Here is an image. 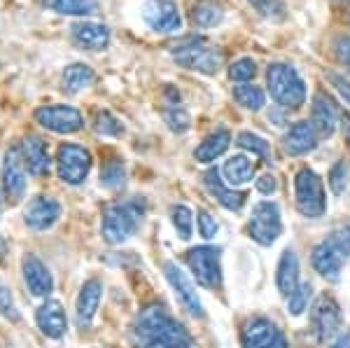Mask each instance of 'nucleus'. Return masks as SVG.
<instances>
[{
	"label": "nucleus",
	"mask_w": 350,
	"mask_h": 348,
	"mask_svg": "<svg viewBox=\"0 0 350 348\" xmlns=\"http://www.w3.org/2000/svg\"><path fill=\"white\" fill-rule=\"evenodd\" d=\"M133 348H191V336L163 306L140 311L131 327Z\"/></svg>",
	"instance_id": "1"
},
{
	"label": "nucleus",
	"mask_w": 350,
	"mask_h": 348,
	"mask_svg": "<svg viewBox=\"0 0 350 348\" xmlns=\"http://www.w3.org/2000/svg\"><path fill=\"white\" fill-rule=\"evenodd\" d=\"M145 201L129 199L120 204H110L103 213V239L110 245H120L126 239H131L145 217Z\"/></svg>",
	"instance_id": "2"
},
{
	"label": "nucleus",
	"mask_w": 350,
	"mask_h": 348,
	"mask_svg": "<svg viewBox=\"0 0 350 348\" xmlns=\"http://www.w3.org/2000/svg\"><path fill=\"white\" fill-rule=\"evenodd\" d=\"M267 87L271 98L287 110H297L306 101V84L301 75L287 64H271L267 70Z\"/></svg>",
	"instance_id": "3"
},
{
	"label": "nucleus",
	"mask_w": 350,
	"mask_h": 348,
	"mask_svg": "<svg viewBox=\"0 0 350 348\" xmlns=\"http://www.w3.org/2000/svg\"><path fill=\"white\" fill-rule=\"evenodd\" d=\"M350 257V227L336 229L313 250V267L320 276L336 283L341 267Z\"/></svg>",
	"instance_id": "4"
},
{
	"label": "nucleus",
	"mask_w": 350,
	"mask_h": 348,
	"mask_svg": "<svg viewBox=\"0 0 350 348\" xmlns=\"http://www.w3.org/2000/svg\"><path fill=\"white\" fill-rule=\"evenodd\" d=\"M295 196H297V211L304 217H320L327 209L325 204V187L318 173L310 168H301L295 178Z\"/></svg>",
	"instance_id": "5"
},
{
	"label": "nucleus",
	"mask_w": 350,
	"mask_h": 348,
	"mask_svg": "<svg viewBox=\"0 0 350 348\" xmlns=\"http://www.w3.org/2000/svg\"><path fill=\"white\" fill-rule=\"evenodd\" d=\"M173 59L180 66H185V68L203 72V75H217L219 68L224 66V54L217 47H211V44H206L203 40L178 47L173 52Z\"/></svg>",
	"instance_id": "6"
},
{
	"label": "nucleus",
	"mask_w": 350,
	"mask_h": 348,
	"mask_svg": "<svg viewBox=\"0 0 350 348\" xmlns=\"http://www.w3.org/2000/svg\"><path fill=\"white\" fill-rule=\"evenodd\" d=\"M56 168H59V178L64 183L80 185L87 180L89 171H92V152L84 150L82 145H61L59 155H56Z\"/></svg>",
	"instance_id": "7"
},
{
	"label": "nucleus",
	"mask_w": 350,
	"mask_h": 348,
	"mask_svg": "<svg viewBox=\"0 0 350 348\" xmlns=\"http://www.w3.org/2000/svg\"><path fill=\"white\" fill-rule=\"evenodd\" d=\"M343 325V318H341V306L336 304L334 297L329 295H323L318 302L310 308V327H313V334L318 341H329L334 339L338 334Z\"/></svg>",
	"instance_id": "8"
},
{
	"label": "nucleus",
	"mask_w": 350,
	"mask_h": 348,
	"mask_svg": "<svg viewBox=\"0 0 350 348\" xmlns=\"http://www.w3.org/2000/svg\"><path fill=\"white\" fill-rule=\"evenodd\" d=\"M219 255H222V250L211 248V245H201V248H194L187 252V265L203 288H219V285H222Z\"/></svg>",
	"instance_id": "9"
},
{
	"label": "nucleus",
	"mask_w": 350,
	"mask_h": 348,
	"mask_svg": "<svg viewBox=\"0 0 350 348\" xmlns=\"http://www.w3.org/2000/svg\"><path fill=\"white\" fill-rule=\"evenodd\" d=\"M283 232V222H280V211L271 201H262L252 209L250 217V237L259 245H271Z\"/></svg>",
	"instance_id": "10"
},
{
	"label": "nucleus",
	"mask_w": 350,
	"mask_h": 348,
	"mask_svg": "<svg viewBox=\"0 0 350 348\" xmlns=\"http://www.w3.org/2000/svg\"><path fill=\"white\" fill-rule=\"evenodd\" d=\"M36 122L54 133H75L84 126L82 112L70 105H42L36 110Z\"/></svg>",
	"instance_id": "11"
},
{
	"label": "nucleus",
	"mask_w": 350,
	"mask_h": 348,
	"mask_svg": "<svg viewBox=\"0 0 350 348\" xmlns=\"http://www.w3.org/2000/svg\"><path fill=\"white\" fill-rule=\"evenodd\" d=\"M143 19L157 33H178L183 16L173 0H148L143 8Z\"/></svg>",
	"instance_id": "12"
},
{
	"label": "nucleus",
	"mask_w": 350,
	"mask_h": 348,
	"mask_svg": "<svg viewBox=\"0 0 350 348\" xmlns=\"http://www.w3.org/2000/svg\"><path fill=\"white\" fill-rule=\"evenodd\" d=\"M243 346L245 348H290L285 334L267 318H252L243 327Z\"/></svg>",
	"instance_id": "13"
},
{
	"label": "nucleus",
	"mask_w": 350,
	"mask_h": 348,
	"mask_svg": "<svg viewBox=\"0 0 350 348\" xmlns=\"http://www.w3.org/2000/svg\"><path fill=\"white\" fill-rule=\"evenodd\" d=\"M3 187L10 204H19L26 192V164L19 148L8 150L3 161Z\"/></svg>",
	"instance_id": "14"
},
{
	"label": "nucleus",
	"mask_w": 350,
	"mask_h": 348,
	"mask_svg": "<svg viewBox=\"0 0 350 348\" xmlns=\"http://www.w3.org/2000/svg\"><path fill=\"white\" fill-rule=\"evenodd\" d=\"M163 271H166V278L168 283L173 285V290L178 293L180 302L185 304V308L191 313L194 318H203V304L199 299V295H196V288L194 283L189 280L187 273L183 271L175 262H166V267H163Z\"/></svg>",
	"instance_id": "15"
},
{
	"label": "nucleus",
	"mask_w": 350,
	"mask_h": 348,
	"mask_svg": "<svg viewBox=\"0 0 350 348\" xmlns=\"http://www.w3.org/2000/svg\"><path fill=\"white\" fill-rule=\"evenodd\" d=\"M310 124L315 126V131H318L320 138L334 136V131L338 126V108L325 92H318L313 96V105H310Z\"/></svg>",
	"instance_id": "16"
},
{
	"label": "nucleus",
	"mask_w": 350,
	"mask_h": 348,
	"mask_svg": "<svg viewBox=\"0 0 350 348\" xmlns=\"http://www.w3.org/2000/svg\"><path fill=\"white\" fill-rule=\"evenodd\" d=\"M70 36L80 47L89 49V52H100L110 42V28L98 21H77L70 28Z\"/></svg>",
	"instance_id": "17"
},
{
	"label": "nucleus",
	"mask_w": 350,
	"mask_h": 348,
	"mask_svg": "<svg viewBox=\"0 0 350 348\" xmlns=\"http://www.w3.org/2000/svg\"><path fill=\"white\" fill-rule=\"evenodd\" d=\"M26 224L36 232H44L61 217V206L59 201L49 199V196H38L28 204V209L24 213Z\"/></svg>",
	"instance_id": "18"
},
{
	"label": "nucleus",
	"mask_w": 350,
	"mask_h": 348,
	"mask_svg": "<svg viewBox=\"0 0 350 348\" xmlns=\"http://www.w3.org/2000/svg\"><path fill=\"white\" fill-rule=\"evenodd\" d=\"M318 131L310 122H297V124L290 126V131L285 133L283 138V148L287 155L299 157V155H306L313 152L318 148Z\"/></svg>",
	"instance_id": "19"
},
{
	"label": "nucleus",
	"mask_w": 350,
	"mask_h": 348,
	"mask_svg": "<svg viewBox=\"0 0 350 348\" xmlns=\"http://www.w3.org/2000/svg\"><path fill=\"white\" fill-rule=\"evenodd\" d=\"M21 269H24V280L31 290V295L36 297H44L54 290V278L49 273V269L38 260L36 255H26L24 262H21Z\"/></svg>",
	"instance_id": "20"
},
{
	"label": "nucleus",
	"mask_w": 350,
	"mask_h": 348,
	"mask_svg": "<svg viewBox=\"0 0 350 348\" xmlns=\"http://www.w3.org/2000/svg\"><path fill=\"white\" fill-rule=\"evenodd\" d=\"M24 164L33 176H47L49 173V152L47 143L38 136H26L19 145Z\"/></svg>",
	"instance_id": "21"
},
{
	"label": "nucleus",
	"mask_w": 350,
	"mask_h": 348,
	"mask_svg": "<svg viewBox=\"0 0 350 348\" xmlns=\"http://www.w3.org/2000/svg\"><path fill=\"white\" fill-rule=\"evenodd\" d=\"M38 327L42 330L49 339H61L66 334V327H68V321H66V311L59 302L49 299L38 308Z\"/></svg>",
	"instance_id": "22"
},
{
	"label": "nucleus",
	"mask_w": 350,
	"mask_h": 348,
	"mask_svg": "<svg viewBox=\"0 0 350 348\" xmlns=\"http://www.w3.org/2000/svg\"><path fill=\"white\" fill-rule=\"evenodd\" d=\"M100 295H103V285L100 280H87L80 290V297H77V325L80 327H89L98 311V304H100Z\"/></svg>",
	"instance_id": "23"
},
{
	"label": "nucleus",
	"mask_w": 350,
	"mask_h": 348,
	"mask_svg": "<svg viewBox=\"0 0 350 348\" xmlns=\"http://www.w3.org/2000/svg\"><path fill=\"white\" fill-rule=\"evenodd\" d=\"M206 187L211 189V194L215 196L227 211H241L243 204H245V192H234V189H229L222 178H219L217 168L206 173Z\"/></svg>",
	"instance_id": "24"
},
{
	"label": "nucleus",
	"mask_w": 350,
	"mask_h": 348,
	"mask_svg": "<svg viewBox=\"0 0 350 348\" xmlns=\"http://www.w3.org/2000/svg\"><path fill=\"white\" fill-rule=\"evenodd\" d=\"M222 176H224V183L234 189V187H239V185H245L252 180V176H255V164L250 161V157L234 155L224 161Z\"/></svg>",
	"instance_id": "25"
},
{
	"label": "nucleus",
	"mask_w": 350,
	"mask_h": 348,
	"mask_svg": "<svg viewBox=\"0 0 350 348\" xmlns=\"http://www.w3.org/2000/svg\"><path fill=\"white\" fill-rule=\"evenodd\" d=\"M275 280H278V290H280V295L285 297H290L295 290L299 288V260H297V255L292 250H285L283 252V257H280V262H278V276H275Z\"/></svg>",
	"instance_id": "26"
},
{
	"label": "nucleus",
	"mask_w": 350,
	"mask_h": 348,
	"mask_svg": "<svg viewBox=\"0 0 350 348\" xmlns=\"http://www.w3.org/2000/svg\"><path fill=\"white\" fill-rule=\"evenodd\" d=\"M229 143H231V133L227 129H217L215 133H211V136L196 148V159H199L201 164H211V161H215L217 157H222L227 152Z\"/></svg>",
	"instance_id": "27"
},
{
	"label": "nucleus",
	"mask_w": 350,
	"mask_h": 348,
	"mask_svg": "<svg viewBox=\"0 0 350 348\" xmlns=\"http://www.w3.org/2000/svg\"><path fill=\"white\" fill-rule=\"evenodd\" d=\"M224 19V10L217 0H201L194 5V12H191V21L199 28H213L217 24H222Z\"/></svg>",
	"instance_id": "28"
},
{
	"label": "nucleus",
	"mask_w": 350,
	"mask_h": 348,
	"mask_svg": "<svg viewBox=\"0 0 350 348\" xmlns=\"http://www.w3.org/2000/svg\"><path fill=\"white\" fill-rule=\"evenodd\" d=\"M94 80H96V75L89 66L72 64V66H68L64 72V89L68 94H77V92H82V89L92 87Z\"/></svg>",
	"instance_id": "29"
},
{
	"label": "nucleus",
	"mask_w": 350,
	"mask_h": 348,
	"mask_svg": "<svg viewBox=\"0 0 350 348\" xmlns=\"http://www.w3.org/2000/svg\"><path fill=\"white\" fill-rule=\"evenodd\" d=\"M44 5L56 14H70V16L96 14V10H98V5L94 0H44Z\"/></svg>",
	"instance_id": "30"
},
{
	"label": "nucleus",
	"mask_w": 350,
	"mask_h": 348,
	"mask_svg": "<svg viewBox=\"0 0 350 348\" xmlns=\"http://www.w3.org/2000/svg\"><path fill=\"white\" fill-rule=\"evenodd\" d=\"M234 98L239 101L245 110L257 112L264 108V92H262V87H257V84H250V82L239 84V87L234 89Z\"/></svg>",
	"instance_id": "31"
},
{
	"label": "nucleus",
	"mask_w": 350,
	"mask_h": 348,
	"mask_svg": "<svg viewBox=\"0 0 350 348\" xmlns=\"http://www.w3.org/2000/svg\"><path fill=\"white\" fill-rule=\"evenodd\" d=\"M100 183L108 189H122L124 183H126V168H124L122 159H112L103 166L100 171Z\"/></svg>",
	"instance_id": "32"
},
{
	"label": "nucleus",
	"mask_w": 350,
	"mask_h": 348,
	"mask_svg": "<svg viewBox=\"0 0 350 348\" xmlns=\"http://www.w3.org/2000/svg\"><path fill=\"white\" fill-rule=\"evenodd\" d=\"M247 3H250L252 8L269 21H283L287 16L283 0H247Z\"/></svg>",
	"instance_id": "33"
},
{
	"label": "nucleus",
	"mask_w": 350,
	"mask_h": 348,
	"mask_svg": "<svg viewBox=\"0 0 350 348\" xmlns=\"http://www.w3.org/2000/svg\"><path fill=\"white\" fill-rule=\"evenodd\" d=\"M255 75H257V64L252 59H247V56L234 61V64H231V68H229V77L234 82H241V84L250 82Z\"/></svg>",
	"instance_id": "34"
},
{
	"label": "nucleus",
	"mask_w": 350,
	"mask_h": 348,
	"mask_svg": "<svg viewBox=\"0 0 350 348\" xmlns=\"http://www.w3.org/2000/svg\"><path fill=\"white\" fill-rule=\"evenodd\" d=\"M310 283H301L299 288L287 297V311L292 313V316H301L304 311H306L308 306V299H310Z\"/></svg>",
	"instance_id": "35"
},
{
	"label": "nucleus",
	"mask_w": 350,
	"mask_h": 348,
	"mask_svg": "<svg viewBox=\"0 0 350 348\" xmlns=\"http://www.w3.org/2000/svg\"><path fill=\"white\" fill-rule=\"evenodd\" d=\"M171 217H173V227L178 229V237L185 241L191 239V211L187 206H173Z\"/></svg>",
	"instance_id": "36"
},
{
	"label": "nucleus",
	"mask_w": 350,
	"mask_h": 348,
	"mask_svg": "<svg viewBox=\"0 0 350 348\" xmlns=\"http://www.w3.org/2000/svg\"><path fill=\"white\" fill-rule=\"evenodd\" d=\"M94 129H96V133H100V136H122L124 133V126L110 115V112H98V115H96Z\"/></svg>",
	"instance_id": "37"
},
{
	"label": "nucleus",
	"mask_w": 350,
	"mask_h": 348,
	"mask_svg": "<svg viewBox=\"0 0 350 348\" xmlns=\"http://www.w3.org/2000/svg\"><path fill=\"white\" fill-rule=\"evenodd\" d=\"M236 143H239L243 150H250L252 155H259V157L269 152V143H267V140H264L262 136H255V133H250V131L239 133Z\"/></svg>",
	"instance_id": "38"
},
{
	"label": "nucleus",
	"mask_w": 350,
	"mask_h": 348,
	"mask_svg": "<svg viewBox=\"0 0 350 348\" xmlns=\"http://www.w3.org/2000/svg\"><path fill=\"white\" fill-rule=\"evenodd\" d=\"M166 122H168V126H171L173 131H178V133H183V131H187V129H189L187 112L180 108L178 103H171L166 108Z\"/></svg>",
	"instance_id": "39"
},
{
	"label": "nucleus",
	"mask_w": 350,
	"mask_h": 348,
	"mask_svg": "<svg viewBox=\"0 0 350 348\" xmlns=\"http://www.w3.org/2000/svg\"><path fill=\"white\" fill-rule=\"evenodd\" d=\"M348 185V166L346 161H336L334 168L329 171V187L334 194H343Z\"/></svg>",
	"instance_id": "40"
},
{
	"label": "nucleus",
	"mask_w": 350,
	"mask_h": 348,
	"mask_svg": "<svg viewBox=\"0 0 350 348\" xmlns=\"http://www.w3.org/2000/svg\"><path fill=\"white\" fill-rule=\"evenodd\" d=\"M217 229H219V224L215 222V217H213L211 213L201 211L199 213V232H201V237L203 239H215Z\"/></svg>",
	"instance_id": "41"
},
{
	"label": "nucleus",
	"mask_w": 350,
	"mask_h": 348,
	"mask_svg": "<svg viewBox=\"0 0 350 348\" xmlns=\"http://www.w3.org/2000/svg\"><path fill=\"white\" fill-rule=\"evenodd\" d=\"M0 313H3V316H8V318H12V321H16V318H19L12 295H10V290L3 288V285H0Z\"/></svg>",
	"instance_id": "42"
},
{
	"label": "nucleus",
	"mask_w": 350,
	"mask_h": 348,
	"mask_svg": "<svg viewBox=\"0 0 350 348\" xmlns=\"http://www.w3.org/2000/svg\"><path fill=\"white\" fill-rule=\"evenodd\" d=\"M334 49H336L338 61L350 70V36H338L334 40Z\"/></svg>",
	"instance_id": "43"
},
{
	"label": "nucleus",
	"mask_w": 350,
	"mask_h": 348,
	"mask_svg": "<svg viewBox=\"0 0 350 348\" xmlns=\"http://www.w3.org/2000/svg\"><path fill=\"white\" fill-rule=\"evenodd\" d=\"M329 82L334 84V89L338 92V96L346 101V105L350 108V82L346 80V77L336 75V72H329Z\"/></svg>",
	"instance_id": "44"
},
{
	"label": "nucleus",
	"mask_w": 350,
	"mask_h": 348,
	"mask_svg": "<svg viewBox=\"0 0 350 348\" xmlns=\"http://www.w3.org/2000/svg\"><path fill=\"white\" fill-rule=\"evenodd\" d=\"M275 189H278V180H275V176L273 173H264L262 178L257 180V192L259 194H273Z\"/></svg>",
	"instance_id": "45"
},
{
	"label": "nucleus",
	"mask_w": 350,
	"mask_h": 348,
	"mask_svg": "<svg viewBox=\"0 0 350 348\" xmlns=\"http://www.w3.org/2000/svg\"><path fill=\"white\" fill-rule=\"evenodd\" d=\"M332 348H350V334H348V336H343V339H338Z\"/></svg>",
	"instance_id": "46"
},
{
	"label": "nucleus",
	"mask_w": 350,
	"mask_h": 348,
	"mask_svg": "<svg viewBox=\"0 0 350 348\" xmlns=\"http://www.w3.org/2000/svg\"><path fill=\"white\" fill-rule=\"evenodd\" d=\"M3 257H5V241L0 239V260H3Z\"/></svg>",
	"instance_id": "47"
},
{
	"label": "nucleus",
	"mask_w": 350,
	"mask_h": 348,
	"mask_svg": "<svg viewBox=\"0 0 350 348\" xmlns=\"http://www.w3.org/2000/svg\"><path fill=\"white\" fill-rule=\"evenodd\" d=\"M0 206H3V204H0Z\"/></svg>",
	"instance_id": "48"
}]
</instances>
